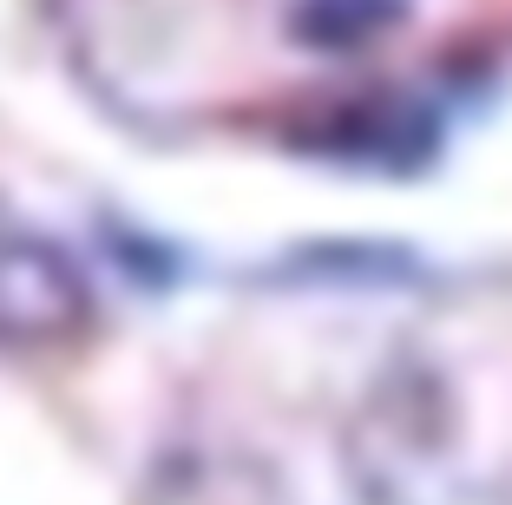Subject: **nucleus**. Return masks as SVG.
Segmentation results:
<instances>
[{"label":"nucleus","mask_w":512,"mask_h":505,"mask_svg":"<svg viewBox=\"0 0 512 505\" xmlns=\"http://www.w3.org/2000/svg\"><path fill=\"white\" fill-rule=\"evenodd\" d=\"M92 315L86 269L40 230H0V342L53 348Z\"/></svg>","instance_id":"nucleus-1"},{"label":"nucleus","mask_w":512,"mask_h":505,"mask_svg":"<svg viewBox=\"0 0 512 505\" xmlns=\"http://www.w3.org/2000/svg\"><path fill=\"white\" fill-rule=\"evenodd\" d=\"M401 20V0H302L296 33L309 46H362Z\"/></svg>","instance_id":"nucleus-2"}]
</instances>
